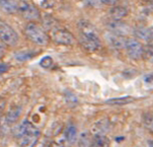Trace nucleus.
Segmentation results:
<instances>
[{
	"instance_id": "obj_1",
	"label": "nucleus",
	"mask_w": 153,
	"mask_h": 147,
	"mask_svg": "<svg viewBox=\"0 0 153 147\" xmlns=\"http://www.w3.org/2000/svg\"><path fill=\"white\" fill-rule=\"evenodd\" d=\"M40 138V131L33 124L25 121L19 128L17 136L19 145L20 147H35Z\"/></svg>"
},
{
	"instance_id": "obj_2",
	"label": "nucleus",
	"mask_w": 153,
	"mask_h": 147,
	"mask_svg": "<svg viewBox=\"0 0 153 147\" xmlns=\"http://www.w3.org/2000/svg\"><path fill=\"white\" fill-rule=\"evenodd\" d=\"M25 35L27 38V40L39 46L48 45L49 41H50V36L41 25H39L36 22H28L25 25Z\"/></svg>"
},
{
	"instance_id": "obj_3",
	"label": "nucleus",
	"mask_w": 153,
	"mask_h": 147,
	"mask_svg": "<svg viewBox=\"0 0 153 147\" xmlns=\"http://www.w3.org/2000/svg\"><path fill=\"white\" fill-rule=\"evenodd\" d=\"M17 11L23 19L28 20L30 22H33L35 20L41 19L40 10L32 1H28V0H22L19 2Z\"/></svg>"
},
{
	"instance_id": "obj_4",
	"label": "nucleus",
	"mask_w": 153,
	"mask_h": 147,
	"mask_svg": "<svg viewBox=\"0 0 153 147\" xmlns=\"http://www.w3.org/2000/svg\"><path fill=\"white\" fill-rule=\"evenodd\" d=\"M50 39L54 43L63 46H71L75 42V38L69 30L62 27H56L52 30L50 33Z\"/></svg>"
},
{
	"instance_id": "obj_5",
	"label": "nucleus",
	"mask_w": 153,
	"mask_h": 147,
	"mask_svg": "<svg viewBox=\"0 0 153 147\" xmlns=\"http://www.w3.org/2000/svg\"><path fill=\"white\" fill-rule=\"evenodd\" d=\"M0 40L9 47H13L19 42V36L16 32L8 24L2 20H0Z\"/></svg>"
},
{
	"instance_id": "obj_6",
	"label": "nucleus",
	"mask_w": 153,
	"mask_h": 147,
	"mask_svg": "<svg viewBox=\"0 0 153 147\" xmlns=\"http://www.w3.org/2000/svg\"><path fill=\"white\" fill-rule=\"evenodd\" d=\"M125 49L129 57L133 60H139V59L143 58L144 46L136 39H128Z\"/></svg>"
},
{
	"instance_id": "obj_7",
	"label": "nucleus",
	"mask_w": 153,
	"mask_h": 147,
	"mask_svg": "<svg viewBox=\"0 0 153 147\" xmlns=\"http://www.w3.org/2000/svg\"><path fill=\"white\" fill-rule=\"evenodd\" d=\"M80 44L85 51L93 53L100 48V41L98 36H83L80 35Z\"/></svg>"
},
{
	"instance_id": "obj_8",
	"label": "nucleus",
	"mask_w": 153,
	"mask_h": 147,
	"mask_svg": "<svg viewBox=\"0 0 153 147\" xmlns=\"http://www.w3.org/2000/svg\"><path fill=\"white\" fill-rule=\"evenodd\" d=\"M107 40L111 47H114L116 49H123V48H126V44H127V40H128V39H126L125 37H123V36L117 35V33H110L107 35Z\"/></svg>"
},
{
	"instance_id": "obj_9",
	"label": "nucleus",
	"mask_w": 153,
	"mask_h": 147,
	"mask_svg": "<svg viewBox=\"0 0 153 147\" xmlns=\"http://www.w3.org/2000/svg\"><path fill=\"white\" fill-rule=\"evenodd\" d=\"M110 32L125 37L126 33H130V27H129L128 24L122 22L121 20L120 22H116V20H114L113 22H111L110 24Z\"/></svg>"
},
{
	"instance_id": "obj_10",
	"label": "nucleus",
	"mask_w": 153,
	"mask_h": 147,
	"mask_svg": "<svg viewBox=\"0 0 153 147\" xmlns=\"http://www.w3.org/2000/svg\"><path fill=\"white\" fill-rule=\"evenodd\" d=\"M19 3L16 0H0V9L5 13H14L17 11Z\"/></svg>"
},
{
	"instance_id": "obj_11",
	"label": "nucleus",
	"mask_w": 153,
	"mask_h": 147,
	"mask_svg": "<svg viewBox=\"0 0 153 147\" xmlns=\"http://www.w3.org/2000/svg\"><path fill=\"white\" fill-rule=\"evenodd\" d=\"M110 14L111 19L116 22H120L128 14V10L123 6H114L113 8L110 10Z\"/></svg>"
},
{
	"instance_id": "obj_12",
	"label": "nucleus",
	"mask_w": 153,
	"mask_h": 147,
	"mask_svg": "<svg viewBox=\"0 0 153 147\" xmlns=\"http://www.w3.org/2000/svg\"><path fill=\"white\" fill-rule=\"evenodd\" d=\"M111 142L105 135H94L89 147H110Z\"/></svg>"
},
{
	"instance_id": "obj_13",
	"label": "nucleus",
	"mask_w": 153,
	"mask_h": 147,
	"mask_svg": "<svg viewBox=\"0 0 153 147\" xmlns=\"http://www.w3.org/2000/svg\"><path fill=\"white\" fill-rule=\"evenodd\" d=\"M135 102L134 97H116V99H111L105 102V104L108 105H129Z\"/></svg>"
},
{
	"instance_id": "obj_14",
	"label": "nucleus",
	"mask_w": 153,
	"mask_h": 147,
	"mask_svg": "<svg viewBox=\"0 0 153 147\" xmlns=\"http://www.w3.org/2000/svg\"><path fill=\"white\" fill-rule=\"evenodd\" d=\"M65 138L69 144H74L77 141V129L73 125H69L65 130Z\"/></svg>"
},
{
	"instance_id": "obj_15",
	"label": "nucleus",
	"mask_w": 153,
	"mask_h": 147,
	"mask_svg": "<svg viewBox=\"0 0 153 147\" xmlns=\"http://www.w3.org/2000/svg\"><path fill=\"white\" fill-rule=\"evenodd\" d=\"M20 114H22V108L16 107V105H15V107H12L11 109L9 110V112L7 113V115H6L7 122L10 123V124L16 122V121L19 120Z\"/></svg>"
},
{
	"instance_id": "obj_16",
	"label": "nucleus",
	"mask_w": 153,
	"mask_h": 147,
	"mask_svg": "<svg viewBox=\"0 0 153 147\" xmlns=\"http://www.w3.org/2000/svg\"><path fill=\"white\" fill-rule=\"evenodd\" d=\"M151 32H152L151 29L141 27H138V29L135 30L134 33L137 38L140 39V40H144V41H147V42H148L149 39H150V36H151Z\"/></svg>"
},
{
	"instance_id": "obj_17",
	"label": "nucleus",
	"mask_w": 153,
	"mask_h": 147,
	"mask_svg": "<svg viewBox=\"0 0 153 147\" xmlns=\"http://www.w3.org/2000/svg\"><path fill=\"white\" fill-rule=\"evenodd\" d=\"M108 123L105 120H100L92 127V132L95 135H105V132L108 130Z\"/></svg>"
},
{
	"instance_id": "obj_18",
	"label": "nucleus",
	"mask_w": 153,
	"mask_h": 147,
	"mask_svg": "<svg viewBox=\"0 0 153 147\" xmlns=\"http://www.w3.org/2000/svg\"><path fill=\"white\" fill-rule=\"evenodd\" d=\"M143 58L149 63H153V47L151 45L145 46L144 47V53Z\"/></svg>"
},
{
	"instance_id": "obj_19",
	"label": "nucleus",
	"mask_w": 153,
	"mask_h": 147,
	"mask_svg": "<svg viewBox=\"0 0 153 147\" xmlns=\"http://www.w3.org/2000/svg\"><path fill=\"white\" fill-rule=\"evenodd\" d=\"M144 126L150 133L153 134V116L150 114H146L143 118Z\"/></svg>"
},
{
	"instance_id": "obj_20",
	"label": "nucleus",
	"mask_w": 153,
	"mask_h": 147,
	"mask_svg": "<svg viewBox=\"0 0 153 147\" xmlns=\"http://www.w3.org/2000/svg\"><path fill=\"white\" fill-rule=\"evenodd\" d=\"M33 57V53H30L28 51H22L15 54V58L19 61H25L28 59H32Z\"/></svg>"
},
{
	"instance_id": "obj_21",
	"label": "nucleus",
	"mask_w": 153,
	"mask_h": 147,
	"mask_svg": "<svg viewBox=\"0 0 153 147\" xmlns=\"http://www.w3.org/2000/svg\"><path fill=\"white\" fill-rule=\"evenodd\" d=\"M90 146L89 138H88L87 133H82L78 140V147H88Z\"/></svg>"
},
{
	"instance_id": "obj_22",
	"label": "nucleus",
	"mask_w": 153,
	"mask_h": 147,
	"mask_svg": "<svg viewBox=\"0 0 153 147\" xmlns=\"http://www.w3.org/2000/svg\"><path fill=\"white\" fill-rule=\"evenodd\" d=\"M53 63H54L53 59H52L50 56H46V57H44L42 60L40 61V66L45 69H49L53 66Z\"/></svg>"
},
{
	"instance_id": "obj_23",
	"label": "nucleus",
	"mask_w": 153,
	"mask_h": 147,
	"mask_svg": "<svg viewBox=\"0 0 153 147\" xmlns=\"http://www.w3.org/2000/svg\"><path fill=\"white\" fill-rule=\"evenodd\" d=\"M66 102L68 105H74L77 104V99L75 97V95L69 94L66 95Z\"/></svg>"
},
{
	"instance_id": "obj_24",
	"label": "nucleus",
	"mask_w": 153,
	"mask_h": 147,
	"mask_svg": "<svg viewBox=\"0 0 153 147\" xmlns=\"http://www.w3.org/2000/svg\"><path fill=\"white\" fill-rule=\"evenodd\" d=\"M100 3V0H86V4L91 7H98Z\"/></svg>"
},
{
	"instance_id": "obj_25",
	"label": "nucleus",
	"mask_w": 153,
	"mask_h": 147,
	"mask_svg": "<svg viewBox=\"0 0 153 147\" xmlns=\"http://www.w3.org/2000/svg\"><path fill=\"white\" fill-rule=\"evenodd\" d=\"M102 4L108 5V6H116V4L118 3V0H100Z\"/></svg>"
},
{
	"instance_id": "obj_26",
	"label": "nucleus",
	"mask_w": 153,
	"mask_h": 147,
	"mask_svg": "<svg viewBox=\"0 0 153 147\" xmlns=\"http://www.w3.org/2000/svg\"><path fill=\"white\" fill-rule=\"evenodd\" d=\"M8 65L7 64H5V63H0V75L1 74H3V73H5L7 70H8Z\"/></svg>"
},
{
	"instance_id": "obj_27",
	"label": "nucleus",
	"mask_w": 153,
	"mask_h": 147,
	"mask_svg": "<svg viewBox=\"0 0 153 147\" xmlns=\"http://www.w3.org/2000/svg\"><path fill=\"white\" fill-rule=\"evenodd\" d=\"M5 105H6V100H5L4 97H0V114H1V113L3 112Z\"/></svg>"
},
{
	"instance_id": "obj_28",
	"label": "nucleus",
	"mask_w": 153,
	"mask_h": 147,
	"mask_svg": "<svg viewBox=\"0 0 153 147\" xmlns=\"http://www.w3.org/2000/svg\"><path fill=\"white\" fill-rule=\"evenodd\" d=\"M4 54H5V47L2 44H0V59L3 57Z\"/></svg>"
},
{
	"instance_id": "obj_29",
	"label": "nucleus",
	"mask_w": 153,
	"mask_h": 147,
	"mask_svg": "<svg viewBox=\"0 0 153 147\" xmlns=\"http://www.w3.org/2000/svg\"><path fill=\"white\" fill-rule=\"evenodd\" d=\"M49 147H64V146H63V144H61V143H58V142H52Z\"/></svg>"
},
{
	"instance_id": "obj_30",
	"label": "nucleus",
	"mask_w": 153,
	"mask_h": 147,
	"mask_svg": "<svg viewBox=\"0 0 153 147\" xmlns=\"http://www.w3.org/2000/svg\"><path fill=\"white\" fill-rule=\"evenodd\" d=\"M149 45H151L152 47H153V30H152V32H151V36H150V39H149Z\"/></svg>"
},
{
	"instance_id": "obj_31",
	"label": "nucleus",
	"mask_w": 153,
	"mask_h": 147,
	"mask_svg": "<svg viewBox=\"0 0 153 147\" xmlns=\"http://www.w3.org/2000/svg\"><path fill=\"white\" fill-rule=\"evenodd\" d=\"M148 143H149V146L150 147H153V140H149Z\"/></svg>"
}]
</instances>
